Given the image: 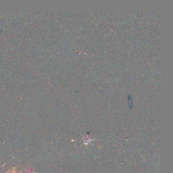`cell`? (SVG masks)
Instances as JSON below:
<instances>
[{
  "instance_id": "cell-1",
  "label": "cell",
  "mask_w": 173,
  "mask_h": 173,
  "mask_svg": "<svg viewBox=\"0 0 173 173\" xmlns=\"http://www.w3.org/2000/svg\"><path fill=\"white\" fill-rule=\"evenodd\" d=\"M22 171H23V170H22V171H20L18 173H22ZM7 173H16V172L15 171V167H13V169H12V170H11V171H10L9 172H7Z\"/></svg>"
},
{
  "instance_id": "cell-2",
  "label": "cell",
  "mask_w": 173,
  "mask_h": 173,
  "mask_svg": "<svg viewBox=\"0 0 173 173\" xmlns=\"http://www.w3.org/2000/svg\"><path fill=\"white\" fill-rule=\"evenodd\" d=\"M26 171H27V173H36L35 172L32 171L31 170V169L26 170Z\"/></svg>"
}]
</instances>
